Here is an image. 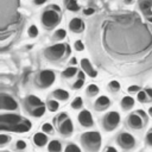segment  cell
Listing matches in <instances>:
<instances>
[{
    "mask_svg": "<svg viewBox=\"0 0 152 152\" xmlns=\"http://www.w3.org/2000/svg\"><path fill=\"white\" fill-rule=\"evenodd\" d=\"M103 37L107 38L108 43H114L112 46H115V52L125 55L140 52L152 44L148 27L135 14L120 15L107 21Z\"/></svg>",
    "mask_w": 152,
    "mask_h": 152,
    "instance_id": "obj_1",
    "label": "cell"
},
{
    "mask_svg": "<svg viewBox=\"0 0 152 152\" xmlns=\"http://www.w3.org/2000/svg\"><path fill=\"white\" fill-rule=\"evenodd\" d=\"M19 0H0V30L1 33L8 26L19 21Z\"/></svg>",
    "mask_w": 152,
    "mask_h": 152,
    "instance_id": "obj_2",
    "label": "cell"
},
{
    "mask_svg": "<svg viewBox=\"0 0 152 152\" xmlns=\"http://www.w3.org/2000/svg\"><path fill=\"white\" fill-rule=\"evenodd\" d=\"M81 142L89 152H96L101 146V135L99 132H86L81 135Z\"/></svg>",
    "mask_w": 152,
    "mask_h": 152,
    "instance_id": "obj_3",
    "label": "cell"
},
{
    "mask_svg": "<svg viewBox=\"0 0 152 152\" xmlns=\"http://www.w3.org/2000/svg\"><path fill=\"white\" fill-rule=\"evenodd\" d=\"M59 21H61V17L58 11L56 10L46 8L42 14V23L45 27H49V28L55 27L57 24H59Z\"/></svg>",
    "mask_w": 152,
    "mask_h": 152,
    "instance_id": "obj_4",
    "label": "cell"
},
{
    "mask_svg": "<svg viewBox=\"0 0 152 152\" xmlns=\"http://www.w3.org/2000/svg\"><path fill=\"white\" fill-rule=\"evenodd\" d=\"M66 48H68V45H65V44L52 45V46H50V48H48L45 50V56L50 61H57L65 53V49Z\"/></svg>",
    "mask_w": 152,
    "mask_h": 152,
    "instance_id": "obj_5",
    "label": "cell"
},
{
    "mask_svg": "<svg viewBox=\"0 0 152 152\" xmlns=\"http://www.w3.org/2000/svg\"><path fill=\"white\" fill-rule=\"evenodd\" d=\"M120 114L118 112H109L103 118V127L106 131H113L119 126Z\"/></svg>",
    "mask_w": 152,
    "mask_h": 152,
    "instance_id": "obj_6",
    "label": "cell"
},
{
    "mask_svg": "<svg viewBox=\"0 0 152 152\" xmlns=\"http://www.w3.org/2000/svg\"><path fill=\"white\" fill-rule=\"evenodd\" d=\"M38 82H39V86L42 88H49L55 82V72L51 70L40 71L39 77H38Z\"/></svg>",
    "mask_w": 152,
    "mask_h": 152,
    "instance_id": "obj_7",
    "label": "cell"
},
{
    "mask_svg": "<svg viewBox=\"0 0 152 152\" xmlns=\"http://www.w3.org/2000/svg\"><path fill=\"white\" fill-rule=\"evenodd\" d=\"M1 131H11V132H15V133H24L31 129V122L30 121H23L15 125H11V126H0Z\"/></svg>",
    "mask_w": 152,
    "mask_h": 152,
    "instance_id": "obj_8",
    "label": "cell"
},
{
    "mask_svg": "<svg viewBox=\"0 0 152 152\" xmlns=\"http://www.w3.org/2000/svg\"><path fill=\"white\" fill-rule=\"evenodd\" d=\"M0 108L5 110H15L18 108V103L12 96L7 94H1L0 95Z\"/></svg>",
    "mask_w": 152,
    "mask_h": 152,
    "instance_id": "obj_9",
    "label": "cell"
},
{
    "mask_svg": "<svg viewBox=\"0 0 152 152\" xmlns=\"http://www.w3.org/2000/svg\"><path fill=\"white\" fill-rule=\"evenodd\" d=\"M118 142L122 148L128 150V148H132L135 145V139L132 134H129L127 132H124V133H120V135L118 137Z\"/></svg>",
    "mask_w": 152,
    "mask_h": 152,
    "instance_id": "obj_10",
    "label": "cell"
},
{
    "mask_svg": "<svg viewBox=\"0 0 152 152\" xmlns=\"http://www.w3.org/2000/svg\"><path fill=\"white\" fill-rule=\"evenodd\" d=\"M23 119L20 115L18 114H2L0 116V126H11V125H15V124H19L21 122Z\"/></svg>",
    "mask_w": 152,
    "mask_h": 152,
    "instance_id": "obj_11",
    "label": "cell"
},
{
    "mask_svg": "<svg viewBox=\"0 0 152 152\" xmlns=\"http://www.w3.org/2000/svg\"><path fill=\"white\" fill-rule=\"evenodd\" d=\"M78 122H80L83 127H91L93 124H94V120H93V116H91L90 112L87 110V109L82 110V112L78 114Z\"/></svg>",
    "mask_w": 152,
    "mask_h": 152,
    "instance_id": "obj_12",
    "label": "cell"
},
{
    "mask_svg": "<svg viewBox=\"0 0 152 152\" xmlns=\"http://www.w3.org/2000/svg\"><path fill=\"white\" fill-rule=\"evenodd\" d=\"M127 122H128L129 127L133 129H140L144 126V121H142L141 116L138 114H131L127 119Z\"/></svg>",
    "mask_w": 152,
    "mask_h": 152,
    "instance_id": "obj_13",
    "label": "cell"
},
{
    "mask_svg": "<svg viewBox=\"0 0 152 152\" xmlns=\"http://www.w3.org/2000/svg\"><path fill=\"white\" fill-rule=\"evenodd\" d=\"M72 131H74V125H72V121L69 118L59 124V132H61L62 135L69 137V135H71Z\"/></svg>",
    "mask_w": 152,
    "mask_h": 152,
    "instance_id": "obj_14",
    "label": "cell"
},
{
    "mask_svg": "<svg viewBox=\"0 0 152 152\" xmlns=\"http://www.w3.org/2000/svg\"><path fill=\"white\" fill-rule=\"evenodd\" d=\"M81 66L90 77H96L97 76V71L93 68V65H91V63L89 62L88 58H82L81 59Z\"/></svg>",
    "mask_w": 152,
    "mask_h": 152,
    "instance_id": "obj_15",
    "label": "cell"
},
{
    "mask_svg": "<svg viewBox=\"0 0 152 152\" xmlns=\"http://www.w3.org/2000/svg\"><path fill=\"white\" fill-rule=\"evenodd\" d=\"M69 28H70V31H72V32L80 33V32L83 31L84 24H83V21H82L80 18H72V19L70 20V23H69Z\"/></svg>",
    "mask_w": 152,
    "mask_h": 152,
    "instance_id": "obj_16",
    "label": "cell"
},
{
    "mask_svg": "<svg viewBox=\"0 0 152 152\" xmlns=\"http://www.w3.org/2000/svg\"><path fill=\"white\" fill-rule=\"evenodd\" d=\"M110 106V100L107 96H100L95 101V109L96 110H104Z\"/></svg>",
    "mask_w": 152,
    "mask_h": 152,
    "instance_id": "obj_17",
    "label": "cell"
},
{
    "mask_svg": "<svg viewBox=\"0 0 152 152\" xmlns=\"http://www.w3.org/2000/svg\"><path fill=\"white\" fill-rule=\"evenodd\" d=\"M33 142L38 146V147H43V146H45L46 145V142H48V135L43 132H38V133H36L34 135H33Z\"/></svg>",
    "mask_w": 152,
    "mask_h": 152,
    "instance_id": "obj_18",
    "label": "cell"
},
{
    "mask_svg": "<svg viewBox=\"0 0 152 152\" xmlns=\"http://www.w3.org/2000/svg\"><path fill=\"white\" fill-rule=\"evenodd\" d=\"M133 106H134V99L133 97H131V96L122 97V100H121V108L124 110H128V109L133 108Z\"/></svg>",
    "mask_w": 152,
    "mask_h": 152,
    "instance_id": "obj_19",
    "label": "cell"
},
{
    "mask_svg": "<svg viewBox=\"0 0 152 152\" xmlns=\"http://www.w3.org/2000/svg\"><path fill=\"white\" fill-rule=\"evenodd\" d=\"M26 102H27V104H28V106L34 107V108H37V107H39V106H43L42 100H40L39 97L34 96V95H30V96L26 99Z\"/></svg>",
    "mask_w": 152,
    "mask_h": 152,
    "instance_id": "obj_20",
    "label": "cell"
},
{
    "mask_svg": "<svg viewBox=\"0 0 152 152\" xmlns=\"http://www.w3.org/2000/svg\"><path fill=\"white\" fill-rule=\"evenodd\" d=\"M49 152H61L62 151V144L59 140H51L48 145Z\"/></svg>",
    "mask_w": 152,
    "mask_h": 152,
    "instance_id": "obj_21",
    "label": "cell"
},
{
    "mask_svg": "<svg viewBox=\"0 0 152 152\" xmlns=\"http://www.w3.org/2000/svg\"><path fill=\"white\" fill-rule=\"evenodd\" d=\"M53 96L57 99V100H62V101H65L69 99V93L64 89H56L53 91Z\"/></svg>",
    "mask_w": 152,
    "mask_h": 152,
    "instance_id": "obj_22",
    "label": "cell"
},
{
    "mask_svg": "<svg viewBox=\"0 0 152 152\" xmlns=\"http://www.w3.org/2000/svg\"><path fill=\"white\" fill-rule=\"evenodd\" d=\"M64 2H65L66 8H68L69 11H71V12H76V11L80 10V6H78V4L76 2V0H65Z\"/></svg>",
    "mask_w": 152,
    "mask_h": 152,
    "instance_id": "obj_23",
    "label": "cell"
},
{
    "mask_svg": "<svg viewBox=\"0 0 152 152\" xmlns=\"http://www.w3.org/2000/svg\"><path fill=\"white\" fill-rule=\"evenodd\" d=\"M139 6H140V10L148 13L150 8L152 7V0H140L139 1Z\"/></svg>",
    "mask_w": 152,
    "mask_h": 152,
    "instance_id": "obj_24",
    "label": "cell"
},
{
    "mask_svg": "<svg viewBox=\"0 0 152 152\" xmlns=\"http://www.w3.org/2000/svg\"><path fill=\"white\" fill-rule=\"evenodd\" d=\"M76 72H77V69H76L75 66H69V68H66V69L62 72V75H63V77H65V78H71L72 76H75Z\"/></svg>",
    "mask_w": 152,
    "mask_h": 152,
    "instance_id": "obj_25",
    "label": "cell"
},
{
    "mask_svg": "<svg viewBox=\"0 0 152 152\" xmlns=\"http://www.w3.org/2000/svg\"><path fill=\"white\" fill-rule=\"evenodd\" d=\"M87 94H88V96H95V95H97L99 94V87L96 84H94V83L89 84L88 88H87Z\"/></svg>",
    "mask_w": 152,
    "mask_h": 152,
    "instance_id": "obj_26",
    "label": "cell"
},
{
    "mask_svg": "<svg viewBox=\"0 0 152 152\" xmlns=\"http://www.w3.org/2000/svg\"><path fill=\"white\" fill-rule=\"evenodd\" d=\"M44 113H45V107L44 106H39V107H37L32 110V115L34 118H40V116L44 115Z\"/></svg>",
    "mask_w": 152,
    "mask_h": 152,
    "instance_id": "obj_27",
    "label": "cell"
},
{
    "mask_svg": "<svg viewBox=\"0 0 152 152\" xmlns=\"http://www.w3.org/2000/svg\"><path fill=\"white\" fill-rule=\"evenodd\" d=\"M48 108H49L50 112H56V110L59 108L58 101H56V100H50V101H48Z\"/></svg>",
    "mask_w": 152,
    "mask_h": 152,
    "instance_id": "obj_28",
    "label": "cell"
},
{
    "mask_svg": "<svg viewBox=\"0 0 152 152\" xmlns=\"http://www.w3.org/2000/svg\"><path fill=\"white\" fill-rule=\"evenodd\" d=\"M82 106H83V101H82V99H81L80 96L75 97V99L72 100V102H71V107H72L74 109H80Z\"/></svg>",
    "mask_w": 152,
    "mask_h": 152,
    "instance_id": "obj_29",
    "label": "cell"
},
{
    "mask_svg": "<svg viewBox=\"0 0 152 152\" xmlns=\"http://www.w3.org/2000/svg\"><path fill=\"white\" fill-rule=\"evenodd\" d=\"M38 33H39V31H38V27H37L36 25H31V26L28 27V30H27V34H28L31 38L37 37Z\"/></svg>",
    "mask_w": 152,
    "mask_h": 152,
    "instance_id": "obj_30",
    "label": "cell"
},
{
    "mask_svg": "<svg viewBox=\"0 0 152 152\" xmlns=\"http://www.w3.org/2000/svg\"><path fill=\"white\" fill-rule=\"evenodd\" d=\"M64 152H81V148L75 144H70V145H68L65 147Z\"/></svg>",
    "mask_w": 152,
    "mask_h": 152,
    "instance_id": "obj_31",
    "label": "cell"
},
{
    "mask_svg": "<svg viewBox=\"0 0 152 152\" xmlns=\"http://www.w3.org/2000/svg\"><path fill=\"white\" fill-rule=\"evenodd\" d=\"M65 36H66V32H65L64 28H58V30L55 32V37H56L57 39H64Z\"/></svg>",
    "mask_w": 152,
    "mask_h": 152,
    "instance_id": "obj_32",
    "label": "cell"
},
{
    "mask_svg": "<svg viewBox=\"0 0 152 152\" xmlns=\"http://www.w3.org/2000/svg\"><path fill=\"white\" fill-rule=\"evenodd\" d=\"M10 140H11V137H10V135H7V134H5V133H1V134H0V145H1V146H4V145H6L7 142H10Z\"/></svg>",
    "mask_w": 152,
    "mask_h": 152,
    "instance_id": "obj_33",
    "label": "cell"
},
{
    "mask_svg": "<svg viewBox=\"0 0 152 152\" xmlns=\"http://www.w3.org/2000/svg\"><path fill=\"white\" fill-rule=\"evenodd\" d=\"M42 129H43V132H44V133H52V132H53V127H52V125H51V124H49V122L43 124Z\"/></svg>",
    "mask_w": 152,
    "mask_h": 152,
    "instance_id": "obj_34",
    "label": "cell"
},
{
    "mask_svg": "<svg viewBox=\"0 0 152 152\" xmlns=\"http://www.w3.org/2000/svg\"><path fill=\"white\" fill-rule=\"evenodd\" d=\"M147 93H146V90H140V91H138V100L140 101V102H145L146 100H147Z\"/></svg>",
    "mask_w": 152,
    "mask_h": 152,
    "instance_id": "obj_35",
    "label": "cell"
},
{
    "mask_svg": "<svg viewBox=\"0 0 152 152\" xmlns=\"http://www.w3.org/2000/svg\"><path fill=\"white\" fill-rule=\"evenodd\" d=\"M109 89H110L112 91H118V90L120 89V83H119L118 81H112V82H109Z\"/></svg>",
    "mask_w": 152,
    "mask_h": 152,
    "instance_id": "obj_36",
    "label": "cell"
},
{
    "mask_svg": "<svg viewBox=\"0 0 152 152\" xmlns=\"http://www.w3.org/2000/svg\"><path fill=\"white\" fill-rule=\"evenodd\" d=\"M15 147H17V150H25L26 148V142L24 140H18L15 142Z\"/></svg>",
    "mask_w": 152,
    "mask_h": 152,
    "instance_id": "obj_37",
    "label": "cell"
},
{
    "mask_svg": "<svg viewBox=\"0 0 152 152\" xmlns=\"http://www.w3.org/2000/svg\"><path fill=\"white\" fill-rule=\"evenodd\" d=\"M74 46H75V49L77 51H83V49H84V45H83V43L81 40H76L74 43Z\"/></svg>",
    "mask_w": 152,
    "mask_h": 152,
    "instance_id": "obj_38",
    "label": "cell"
},
{
    "mask_svg": "<svg viewBox=\"0 0 152 152\" xmlns=\"http://www.w3.org/2000/svg\"><path fill=\"white\" fill-rule=\"evenodd\" d=\"M68 119V114L66 113H61L57 118H56V121L58 122V124H61V122H63L64 120H66Z\"/></svg>",
    "mask_w": 152,
    "mask_h": 152,
    "instance_id": "obj_39",
    "label": "cell"
},
{
    "mask_svg": "<svg viewBox=\"0 0 152 152\" xmlns=\"http://www.w3.org/2000/svg\"><path fill=\"white\" fill-rule=\"evenodd\" d=\"M83 83H84V80H80V78H78V80L72 84V88H74V89H81L82 86H83Z\"/></svg>",
    "mask_w": 152,
    "mask_h": 152,
    "instance_id": "obj_40",
    "label": "cell"
},
{
    "mask_svg": "<svg viewBox=\"0 0 152 152\" xmlns=\"http://www.w3.org/2000/svg\"><path fill=\"white\" fill-rule=\"evenodd\" d=\"M146 142H147L150 146H152V129H150V131L147 132V134H146Z\"/></svg>",
    "mask_w": 152,
    "mask_h": 152,
    "instance_id": "obj_41",
    "label": "cell"
},
{
    "mask_svg": "<svg viewBox=\"0 0 152 152\" xmlns=\"http://www.w3.org/2000/svg\"><path fill=\"white\" fill-rule=\"evenodd\" d=\"M94 12H95V10H94V8H91V7H89V8H87V10H84V11H83V13H84L86 15H91Z\"/></svg>",
    "mask_w": 152,
    "mask_h": 152,
    "instance_id": "obj_42",
    "label": "cell"
},
{
    "mask_svg": "<svg viewBox=\"0 0 152 152\" xmlns=\"http://www.w3.org/2000/svg\"><path fill=\"white\" fill-rule=\"evenodd\" d=\"M128 91L129 93H134V91H140V90H139V87L138 86H131L128 88Z\"/></svg>",
    "mask_w": 152,
    "mask_h": 152,
    "instance_id": "obj_43",
    "label": "cell"
},
{
    "mask_svg": "<svg viewBox=\"0 0 152 152\" xmlns=\"http://www.w3.org/2000/svg\"><path fill=\"white\" fill-rule=\"evenodd\" d=\"M103 152H118V150H116L115 147H113V146H108V147L104 148Z\"/></svg>",
    "mask_w": 152,
    "mask_h": 152,
    "instance_id": "obj_44",
    "label": "cell"
},
{
    "mask_svg": "<svg viewBox=\"0 0 152 152\" xmlns=\"http://www.w3.org/2000/svg\"><path fill=\"white\" fill-rule=\"evenodd\" d=\"M33 2H34L36 5H43V4L46 2V0H33Z\"/></svg>",
    "mask_w": 152,
    "mask_h": 152,
    "instance_id": "obj_45",
    "label": "cell"
},
{
    "mask_svg": "<svg viewBox=\"0 0 152 152\" xmlns=\"http://www.w3.org/2000/svg\"><path fill=\"white\" fill-rule=\"evenodd\" d=\"M77 75H78V78H80V80H84V78H86V76H84V72H83V71H78V74H77Z\"/></svg>",
    "mask_w": 152,
    "mask_h": 152,
    "instance_id": "obj_46",
    "label": "cell"
},
{
    "mask_svg": "<svg viewBox=\"0 0 152 152\" xmlns=\"http://www.w3.org/2000/svg\"><path fill=\"white\" fill-rule=\"evenodd\" d=\"M146 93H147V95L152 99V88H147V89H146Z\"/></svg>",
    "mask_w": 152,
    "mask_h": 152,
    "instance_id": "obj_47",
    "label": "cell"
},
{
    "mask_svg": "<svg viewBox=\"0 0 152 152\" xmlns=\"http://www.w3.org/2000/svg\"><path fill=\"white\" fill-rule=\"evenodd\" d=\"M77 63V59L76 58H71V64H76Z\"/></svg>",
    "mask_w": 152,
    "mask_h": 152,
    "instance_id": "obj_48",
    "label": "cell"
},
{
    "mask_svg": "<svg viewBox=\"0 0 152 152\" xmlns=\"http://www.w3.org/2000/svg\"><path fill=\"white\" fill-rule=\"evenodd\" d=\"M148 114H150V116H152V107H150V109H148Z\"/></svg>",
    "mask_w": 152,
    "mask_h": 152,
    "instance_id": "obj_49",
    "label": "cell"
},
{
    "mask_svg": "<svg viewBox=\"0 0 152 152\" xmlns=\"http://www.w3.org/2000/svg\"><path fill=\"white\" fill-rule=\"evenodd\" d=\"M125 2H126V4H132L133 0H125Z\"/></svg>",
    "mask_w": 152,
    "mask_h": 152,
    "instance_id": "obj_50",
    "label": "cell"
},
{
    "mask_svg": "<svg viewBox=\"0 0 152 152\" xmlns=\"http://www.w3.org/2000/svg\"><path fill=\"white\" fill-rule=\"evenodd\" d=\"M148 21H150V23H152V17H148Z\"/></svg>",
    "mask_w": 152,
    "mask_h": 152,
    "instance_id": "obj_51",
    "label": "cell"
}]
</instances>
